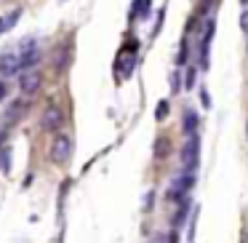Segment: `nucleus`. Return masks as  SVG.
<instances>
[{
	"mask_svg": "<svg viewBox=\"0 0 248 243\" xmlns=\"http://www.w3.org/2000/svg\"><path fill=\"white\" fill-rule=\"evenodd\" d=\"M19 75H22V56H19V51L0 54V78L3 81H14Z\"/></svg>",
	"mask_w": 248,
	"mask_h": 243,
	"instance_id": "nucleus-1",
	"label": "nucleus"
},
{
	"mask_svg": "<svg viewBox=\"0 0 248 243\" xmlns=\"http://www.w3.org/2000/svg\"><path fill=\"white\" fill-rule=\"evenodd\" d=\"M198 163H200V139L195 134V136H187V145L182 147V166L184 171H195Z\"/></svg>",
	"mask_w": 248,
	"mask_h": 243,
	"instance_id": "nucleus-2",
	"label": "nucleus"
},
{
	"mask_svg": "<svg viewBox=\"0 0 248 243\" xmlns=\"http://www.w3.org/2000/svg\"><path fill=\"white\" fill-rule=\"evenodd\" d=\"M19 56H22V70H32V67H38V62H40L38 40H35V38H24L22 46H19Z\"/></svg>",
	"mask_w": 248,
	"mask_h": 243,
	"instance_id": "nucleus-3",
	"label": "nucleus"
},
{
	"mask_svg": "<svg viewBox=\"0 0 248 243\" xmlns=\"http://www.w3.org/2000/svg\"><path fill=\"white\" fill-rule=\"evenodd\" d=\"M72 155V136L70 134H56L54 145H51V158L56 163H67Z\"/></svg>",
	"mask_w": 248,
	"mask_h": 243,
	"instance_id": "nucleus-4",
	"label": "nucleus"
},
{
	"mask_svg": "<svg viewBox=\"0 0 248 243\" xmlns=\"http://www.w3.org/2000/svg\"><path fill=\"white\" fill-rule=\"evenodd\" d=\"M62 123H64V113H62L56 104H48V107L43 110V118H40V129L56 134V131L62 129Z\"/></svg>",
	"mask_w": 248,
	"mask_h": 243,
	"instance_id": "nucleus-5",
	"label": "nucleus"
},
{
	"mask_svg": "<svg viewBox=\"0 0 248 243\" xmlns=\"http://www.w3.org/2000/svg\"><path fill=\"white\" fill-rule=\"evenodd\" d=\"M19 86H22V94L24 97H35V94L40 91V72L35 70H22V75H19Z\"/></svg>",
	"mask_w": 248,
	"mask_h": 243,
	"instance_id": "nucleus-6",
	"label": "nucleus"
},
{
	"mask_svg": "<svg viewBox=\"0 0 248 243\" xmlns=\"http://www.w3.org/2000/svg\"><path fill=\"white\" fill-rule=\"evenodd\" d=\"M134 67H136V51H120V56H118V75L120 78H128L131 72H134Z\"/></svg>",
	"mask_w": 248,
	"mask_h": 243,
	"instance_id": "nucleus-7",
	"label": "nucleus"
},
{
	"mask_svg": "<svg viewBox=\"0 0 248 243\" xmlns=\"http://www.w3.org/2000/svg\"><path fill=\"white\" fill-rule=\"evenodd\" d=\"M198 123H200V118H198V113H195V107H187V110H184V115H182L184 136H195V134H198Z\"/></svg>",
	"mask_w": 248,
	"mask_h": 243,
	"instance_id": "nucleus-8",
	"label": "nucleus"
},
{
	"mask_svg": "<svg viewBox=\"0 0 248 243\" xmlns=\"http://www.w3.org/2000/svg\"><path fill=\"white\" fill-rule=\"evenodd\" d=\"M19 16H22V8H14V11H8L6 16H0V35H6L8 30L19 22Z\"/></svg>",
	"mask_w": 248,
	"mask_h": 243,
	"instance_id": "nucleus-9",
	"label": "nucleus"
},
{
	"mask_svg": "<svg viewBox=\"0 0 248 243\" xmlns=\"http://www.w3.org/2000/svg\"><path fill=\"white\" fill-rule=\"evenodd\" d=\"M136 16H141V19L150 16V0H134V11H131V19H136Z\"/></svg>",
	"mask_w": 248,
	"mask_h": 243,
	"instance_id": "nucleus-10",
	"label": "nucleus"
},
{
	"mask_svg": "<svg viewBox=\"0 0 248 243\" xmlns=\"http://www.w3.org/2000/svg\"><path fill=\"white\" fill-rule=\"evenodd\" d=\"M22 113H24V104H22V102L8 104V110H6V123H14V120H19V118H22Z\"/></svg>",
	"mask_w": 248,
	"mask_h": 243,
	"instance_id": "nucleus-11",
	"label": "nucleus"
},
{
	"mask_svg": "<svg viewBox=\"0 0 248 243\" xmlns=\"http://www.w3.org/2000/svg\"><path fill=\"white\" fill-rule=\"evenodd\" d=\"M67 59H70V46H64L59 54L54 51V67L56 70H67Z\"/></svg>",
	"mask_w": 248,
	"mask_h": 243,
	"instance_id": "nucleus-12",
	"label": "nucleus"
},
{
	"mask_svg": "<svg viewBox=\"0 0 248 243\" xmlns=\"http://www.w3.org/2000/svg\"><path fill=\"white\" fill-rule=\"evenodd\" d=\"M187 59H189V43L184 40V43H182V49H179V56H176L179 70H184V67H187Z\"/></svg>",
	"mask_w": 248,
	"mask_h": 243,
	"instance_id": "nucleus-13",
	"label": "nucleus"
},
{
	"mask_svg": "<svg viewBox=\"0 0 248 243\" xmlns=\"http://www.w3.org/2000/svg\"><path fill=\"white\" fill-rule=\"evenodd\" d=\"M192 86H195V70L189 67V70H187V78H184V91H189Z\"/></svg>",
	"mask_w": 248,
	"mask_h": 243,
	"instance_id": "nucleus-14",
	"label": "nucleus"
},
{
	"mask_svg": "<svg viewBox=\"0 0 248 243\" xmlns=\"http://www.w3.org/2000/svg\"><path fill=\"white\" fill-rule=\"evenodd\" d=\"M166 115H168V102H160V104H157V113H155V118H157V120H163Z\"/></svg>",
	"mask_w": 248,
	"mask_h": 243,
	"instance_id": "nucleus-15",
	"label": "nucleus"
},
{
	"mask_svg": "<svg viewBox=\"0 0 248 243\" xmlns=\"http://www.w3.org/2000/svg\"><path fill=\"white\" fill-rule=\"evenodd\" d=\"M240 24H243V32H246V38H248V8L243 11V16H240Z\"/></svg>",
	"mask_w": 248,
	"mask_h": 243,
	"instance_id": "nucleus-16",
	"label": "nucleus"
},
{
	"mask_svg": "<svg viewBox=\"0 0 248 243\" xmlns=\"http://www.w3.org/2000/svg\"><path fill=\"white\" fill-rule=\"evenodd\" d=\"M171 86H173V91H182V83H179V72H173V75H171Z\"/></svg>",
	"mask_w": 248,
	"mask_h": 243,
	"instance_id": "nucleus-17",
	"label": "nucleus"
},
{
	"mask_svg": "<svg viewBox=\"0 0 248 243\" xmlns=\"http://www.w3.org/2000/svg\"><path fill=\"white\" fill-rule=\"evenodd\" d=\"M8 97V86H6V81H3V78H0V102H3V99Z\"/></svg>",
	"mask_w": 248,
	"mask_h": 243,
	"instance_id": "nucleus-18",
	"label": "nucleus"
},
{
	"mask_svg": "<svg viewBox=\"0 0 248 243\" xmlns=\"http://www.w3.org/2000/svg\"><path fill=\"white\" fill-rule=\"evenodd\" d=\"M200 102L205 104V110L211 107V97H208V91H200Z\"/></svg>",
	"mask_w": 248,
	"mask_h": 243,
	"instance_id": "nucleus-19",
	"label": "nucleus"
},
{
	"mask_svg": "<svg viewBox=\"0 0 248 243\" xmlns=\"http://www.w3.org/2000/svg\"><path fill=\"white\" fill-rule=\"evenodd\" d=\"M240 3H243V8H248V0H240Z\"/></svg>",
	"mask_w": 248,
	"mask_h": 243,
	"instance_id": "nucleus-20",
	"label": "nucleus"
},
{
	"mask_svg": "<svg viewBox=\"0 0 248 243\" xmlns=\"http://www.w3.org/2000/svg\"><path fill=\"white\" fill-rule=\"evenodd\" d=\"M246 134H248V126H246Z\"/></svg>",
	"mask_w": 248,
	"mask_h": 243,
	"instance_id": "nucleus-21",
	"label": "nucleus"
}]
</instances>
